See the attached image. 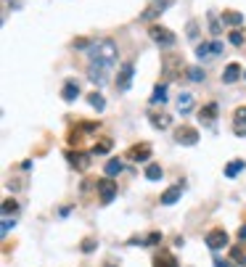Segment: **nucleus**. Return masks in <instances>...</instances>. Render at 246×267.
Instances as JSON below:
<instances>
[{
    "label": "nucleus",
    "mask_w": 246,
    "mask_h": 267,
    "mask_svg": "<svg viewBox=\"0 0 246 267\" xmlns=\"http://www.w3.org/2000/svg\"><path fill=\"white\" fill-rule=\"evenodd\" d=\"M87 53H90V61H93L96 66H103V69H111L117 64V58H119V51H117V45L111 40L96 42Z\"/></svg>",
    "instance_id": "1"
},
{
    "label": "nucleus",
    "mask_w": 246,
    "mask_h": 267,
    "mask_svg": "<svg viewBox=\"0 0 246 267\" xmlns=\"http://www.w3.org/2000/svg\"><path fill=\"white\" fill-rule=\"evenodd\" d=\"M148 37L156 42V45H164V48L175 45V32H170L167 27H159V24H153V27L148 29Z\"/></svg>",
    "instance_id": "2"
},
{
    "label": "nucleus",
    "mask_w": 246,
    "mask_h": 267,
    "mask_svg": "<svg viewBox=\"0 0 246 267\" xmlns=\"http://www.w3.org/2000/svg\"><path fill=\"white\" fill-rule=\"evenodd\" d=\"M132 74H135V64L132 61H127V64H122L119 66V74H117V87L125 93V90H130V85H132Z\"/></svg>",
    "instance_id": "3"
},
{
    "label": "nucleus",
    "mask_w": 246,
    "mask_h": 267,
    "mask_svg": "<svg viewBox=\"0 0 246 267\" xmlns=\"http://www.w3.org/2000/svg\"><path fill=\"white\" fill-rule=\"evenodd\" d=\"M170 6H172V0H151V6L141 13V21H151V19L162 16V11H167Z\"/></svg>",
    "instance_id": "4"
},
{
    "label": "nucleus",
    "mask_w": 246,
    "mask_h": 267,
    "mask_svg": "<svg viewBox=\"0 0 246 267\" xmlns=\"http://www.w3.org/2000/svg\"><path fill=\"white\" fill-rule=\"evenodd\" d=\"M98 193H101V201H103V204H111L114 196H117V185H114V180H111V177L98 180Z\"/></svg>",
    "instance_id": "5"
},
{
    "label": "nucleus",
    "mask_w": 246,
    "mask_h": 267,
    "mask_svg": "<svg viewBox=\"0 0 246 267\" xmlns=\"http://www.w3.org/2000/svg\"><path fill=\"white\" fill-rule=\"evenodd\" d=\"M66 162H69L74 169L85 172V169L90 167V153H82V151H66Z\"/></svg>",
    "instance_id": "6"
},
{
    "label": "nucleus",
    "mask_w": 246,
    "mask_h": 267,
    "mask_svg": "<svg viewBox=\"0 0 246 267\" xmlns=\"http://www.w3.org/2000/svg\"><path fill=\"white\" fill-rule=\"evenodd\" d=\"M77 127H80V130H72V132H69V143H72V146H74V143H80V138H82V135L96 132L101 124H98V122H80Z\"/></svg>",
    "instance_id": "7"
},
{
    "label": "nucleus",
    "mask_w": 246,
    "mask_h": 267,
    "mask_svg": "<svg viewBox=\"0 0 246 267\" xmlns=\"http://www.w3.org/2000/svg\"><path fill=\"white\" fill-rule=\"evenodd\" d=\"M207 246H209L212 251L225 249V246H228V233H225V230H212V233H207Z\"/></svg>",
    "instance_id": "8"
},
{
    "label": "nucleus",
    "mask_w": 246,
    "mask_h": 267,
    "mask_svg": "<svg viewBox=\"0 0 246 267\" xmlns=\"http://www.w3.org/2000/svg\"><path fill=\"white\" fill-rule=\"evenodd\" d=\"M217 114H220V106L217 103H207L202 112H198V122L207 124V127H212V124L217 122Z\"/></svg>",
    "instance_id": "9"
},
{
    "label": "nucleus",
    "mask_w": 246,
    "mask_h": 267,
    "mask_svg": "<svg viewBox=\"0 0 246 267\" xmlns=\"http://www.w3.org/2000/svg\"><path fill=\"white\" fill-rule=\"evenodd\" d=\"M175 140L180 146H196L198 143V132L193 127H180V130H175Z\"/></svg>",
    "instance_id": "10"
},
{
    "label": "nucleus",
    "mask_w": 246,
    "mask_h": 267,
    "mask_svg": "<svg viewBox=\"0 0 246 267\" xmlns=\"http://www.w3.org/2000/svg\"><path fill=\"white\" fill-rule=\"evenodd\" d=\"M148 122L153 124V127H159V130H167L172 124V117L167 114V112H156V108H151V112H148Z\"/></svg>",
    "instance_id": "11"
},
{
    "label": "nucleus",
    "mask_w": 246,
    "mask_h": 267,
    "mask_svg": "<svg viewBox=\"0 0 246 267\" xmlns=\"http://www.w3.org/2000/svg\"><path fill=\"white\" fill-rule=\"evenodd\" d=\"M153 267H180L175 254H170V251H156L153 254Z\"/></svg>",
    "instance_id": "12"
},
{
    "label": "nucleus",
    "mask_w": 246,
    "mask_h": 267,
    "mask_svg": "<svg viewBox=\"0 0 246 267\" xmlns=\"http://www.w3.org/2000/svg\"><path fill=\"white\" fill-rule=\"evenodd\" d=\"M127 156H130V159H132V162H148V159H151V146H148V143H141V146H132Z\"/></svg>",
    "instance_id": "13"
},
{
    "label": "nucleus",
    "mask_w": 246,
    "mask_h": 267,
    "mask_svg": "<svg viewBox=\"0 0 246 267\" xmlns=\"http://www.w3.org/2000/svg\"><path fill=\"white\" fill-rule=\"evenodd\" d=\"M233 124H236V135L243 138V135H246V106H238V108H236Z\"/></svg>",
    "instance_id": "14"
},
{
    "label": "nucleus",
    "mask_w": 246,
    "mask_h": 267,
    "mask_svg": "<svg viewBox=\"0 0 246 267\" xmlns=\"http://www.w3.org/2000/svg\"><path fill=\"white\" fill-rule=\"evenodd\" d=\"M183 196V185H172V188H167V191L162 193V204H164V207H170V204H175L177 198Z\"/></svg>",
    "instance_id": "15"
},
{
    "label": "nucleus",
    "mask_w": 246,
    "mask_h": 267,
    "mask_svg": "<svg viewBox=\"0 0 246 267\" xmlns=\"http://www.w3.org/2000/svg\"><path fill=\"white\" fill-rule=\"evenodd\" d=\"M106 72H109V69H103V66H96V64H90V69H87V77H90V82L101 87V85L106 82Z\"/></svg>",
    "instance_id": "16"
},
{
    "label": "nucleus",
    "mask_w": 246,
    "mask_h": 267,
    "mask_svg": "<svg viewBox=\"0 0 246 267\" xmlns=\"http://www.w3.org/2000/svg\"><path fill=\"white\" fill-rule=\"evenodd\" d=\"M61 98H64V101H77V98H80V85H77L74 80H69L66 85H64V90H61Z\"/></svg>",
    "instance_id": "17"
},
{
    "label": "nucleus",
    "mask_w": 246,
    "mask_h": 267,
    "mask_svg": "<svg viewBox=\"0 0 246 267\" xmlns=\"http://www.w3.org/2000/svg\"><path fill=\"white\" fill-rule=\"evenodd\" d=\"M177 112H180V114H191V112H193V96H191V93H180V98H177Z\"/></svg>",
    "instance_id": "18"
},
{
    "label": "nucleus",
    "mask_w": 246,
    "mask_h": 267,
    "mask_svg": "<svg viewBox=\"0 0 246 267\" xmlns=\"http://www.w3.org/2000/svg\"><path fill=\"white\" fill-rule=\"evenodd\" d=\"M238 77H241V66H238V64H228L225 72H222V82L230 85V82H236Z\"/></svg>",
    "instance_id": "19"
},
{
    "label": "nucleus",
    "mask_w": 246,
    "mask_h": 267,
    "mask_svg": "<svg viewBox=\"0 0 246 267\" xmlns=\"http://www.w3.org/2000/svg\"><path fill=\"white\" fill-rule=\"evenodd\" d=\"M222 21L230 24V27H241L243 24V13H238V11H225L222 13Z\"/></svg>",
    "instance_id": "20"
},
{
    "label": "nucleus",
    "mask_w": 246,
    "mask_h": 267,
    "mask_svg": "<svg viewBox=\"0 0 246 267\" xmlns=\"http://www.w3.org/2000/svg\"><path fill=\"white\" fill-rule=\"evenodd\" d=\"M167 101V85L162 82V85H156L153 87V96H151V106H159V103H164Z\"/></svg>",
    "instance_id": "21"
},
{
    "label": "nucleus",
    "mask_w": 246,
    "mask_h": 267,
    "mask_svg": "<svg viewBox=\"0 0 246 267\" xmlns=\"http://www.w3.org/2000/svg\"><path fill=\"white\" fill-rule=\"evenodd\" d=\"M243 167H246V162H243V159H233L230 164H225V177H236Z\"/></svg>",
    "instance_id": "22"
},
{
    "label": "nucleus",
    "mask_w": 246,
    "mask_h": 267,
    "mask_svg": "<svg viewBox=\"0 0 246 267\" xmlns=\"http://www.w3.org/2000/svg\"><path fill=\"white\" fill-rule=\"evenodd\" d=\"M87 103L93 106L96 112H103V108H106V98L101 96V93H90V96H87Z\"/></svg>",
    "instance_id": "23"
},
{
    "label": "nucleus",
    "mask_w": 246,
    "mask_h": 267,
    "mask_svg": "<svg viewBox=\"0 0 246 267\" xmlns=\"http://www.w3.org/2000/svg\"><path fill=\"white\" fill-rule=\"evenodd\" d=\"M122 169H125V164L119 159H109V164H106V177H117Z\"/></svg>",
    "instance_id": "24"
},
{
    "label": "nucleus",
    "mask_w": 246,
    "mask_h": 267,
    "mask_svg": "<svg viewBox=\"0 0 246 267\" xmlns=\"http://www.w3.org/2000/svg\"><path fill=\"white\" fill-rule=\"evenodd\" d=\"M109 151H111V140H109V138H101L98 143L93 146V153H96V156H103V153H109Z\"/></svg>",
    "instance_id": "25"
},
{
    "label": "nucleus",
    "mask_w": 246,
    "mask_h": 267,
    "mask_svg": "<svg viewBox=\"0 0 246 267\" xmlns=\"http://www.w3.org/2000/svg\"><path fill=\"white\" fill-rule=\"evenodd\" d=\"M177 64H180V58L177 56H170L164 61V69H167V77H175L177 74Z\"/></svg>",
    "instance_id": "26"
},
{
    "label": "nucleus",
    "mask_w": 246,
    "mask_h": 267,
    "mask_svg": "<svg viewBox=\"0 0 246 267\" xmlns=\"http://www.w3.org/2000/svg\"><path fill=\"white\" fill-rule=\"evenodd\" d=\"M162 175H164V169H162L159 164H148V167H146V177H148V180H162Z\"/></svg>",
    "instance_id": "27"
},
{
    "label": "nucleus",
    "mask_w": 246,
    "mask_h": 267,
    "mask_svg": "<svg viewBox=\"0 0 246 267\" xmlns=\"http://www.w3.org/2000/svg\"><path fill=\"white\" fill-rule=\"evenodd\" d=\"M16 209H19V204L13 201V198H6V201H3V214H6V217H8V214H13Z\"/></svg>",
    "instance_id": "28"
},
{
    "label": "nucleus",
    "mask_w": 246,
    "mask_h": 267,
    "mask_svg": "<svg viewBox=\"0 0 246 267\" xmlns=\"http://www.w3.org/2000/svg\"><path fill=\"white\" fill-rule=\"evenodd\" d=\"M230 45H236V48H241V45H243V35L238 32V29H233V32H230Z\"/></svg>",
    "instance_id": "29"
},
{
    "label": "nucleus",
    "mask_w": 246,
    "mask_h": 267,
    "mask_svg": "<svg viewBox=\"0 0 246 267\" xmlns=\"http://www.w3.org/2000/svg\"><path fill=\"white\" fill-rule=\"evenodd\" d=\"M209 53H212L209 42H202V45H196V56H198V58H207Z\"/></svg>",
    "instance_id": "30"
},
{
    "label": "nucleus",
    "mask_w": 246,
    "mask_h": 267,
    "mask_svg": "<svg viewBox=\"0 0 246 267\" xmlns=\"http://www.w3.org/2000/svg\"><path fill=\"white\" fill-rule=\"evenodd\" d=\"M162 241V233H151L148 238H143V246H156Z\"/></svg>",
    "instance_id": "31"
},
{
    "label": "nucleus",
    "mask_w": 246,
    "mask_h": 267,
    "mask_svg": "<svg viewBox=\"0 0 246 267\" xmlns=\"http://www.w3.org/2000/svg\"><path fill=\"white\" fill-rule=\"evenodd\" d=\"M188 77H191V80H193V82H202V80H204V72H202V69H198V66H193V69L188 72Z\"/></svg>",
    "instance_id": "32"
},
{
    "label": "nucleus",
    "mask_w": 246,
    "mask_h": 267,
    "mask_svg": "<svg viewBox=\"0 0 246 267\" xmlns=\"http://www.w3.org/2000/svg\"><path fill=\"white\" fill-rule=\"evenodd\" d=\"M233 259H236L238 264H246V254H243V249H241V246L233 249Z\"/></svg>",
    "instance_id": "33"
},
{
    "label": "nucleus",
    "mask_w": 246,
    "mask_h": 267,
    "mask_svg": "<svg viewBox=\"0 0 246 267\" xmlns=\"http://www.w3.org/2000/svg\"><path fill=\"white\" fill-rule=\"evenodd\" d=\"M96 246H98V243H96L93 238H85V241H82V251H85V254H90V251H96Z\"/></svg>",
    "instance_id": "34"
},
{
    "label": "nucleus",
    "mask_w": 246,
    "mask_h": 267,
    "mask_svg": "<svg viewBox=\"0 0 246 267\" xmlns=\"http://www.w3.org/2000/svg\"><path fill=\"white\" fill-rule=\"evenodd\" d=\"M13 225H16V219H8V217H6V219H3V235H8V233L13 230Z\"/></svg>",
    "instance_id": "35"
},
{
    "label": "nucleus",
    "mask_w": 246,
    "mask_h": 267,
    "mask_svg": "<svg viewBox=\"0 0 246 267\" xmlns=\"http://www.w3.org/2000/svg\"><path fill=\"white\" fill-rule=\"evenodd\" d=\"M209 48H212L214 56H220V53H222V42H220V40H212V42H209Z\"/></svg>",
    "instance_id": "36"
},
{
    "label": "nucleus",
    "mask_w": 246,
    "mask_h": 267,
    "mask_svg": "<svg viewBox=\"0 0 246 267\" xmlns=\"http://www.w3.org/2000/svg\"><path fill=\"white\" fill-rule=\"evenodd\" d=\"M209 21H212V24H209V29H212V35H220V29H222V27H220V21H217V19H214V16H212Z\"/></svg>",
    "instance_id": "37"
},
{
    "label": "nucleus",
    "mask_w": 246,
    "mask_h": 267,
    "mask_svg": "<svg viewBox=\"0 0 246 267\" xmlns=\"http://www.w3.org/2000/svg\"><path fill=\"white\" fill-rule=\"evenodd\" d=\"M74 48H87V40L85 37H77L74 40Z\"/></svg>",
    "instance_id": "38"
},
{
    "label": "nucleus",
    "mask_w": 246,
    "mask_h": 267,
    "mask_svg": "<svg viewBox=\"0 0 246 267\" xmlns=\"http://www.w3.org/2000/svg\"><path fill=\"white\" fill-rule=\"evenodd\" d=\"M196 35H198V27L191 21V24H188V37H196Z\"/></svg>",
    "instance_id": "39"
},
{
    "label": "nucleus",
    "mask_w": 246,
    "mask_h": 267,
    "mask_svg": "<svg viewBox=\"0 0 246 267\" xmlns=\"http://www.w3.org/2000/svg\"><path fill=\"white\" fill-rule=\"evenodd\" d=\"M214 264H217V267H238V264H230V262H222L220 257H214Z\"/></svg>",
    "instance_id": "40"
},
{
    "label": "nucleus",
    "mask_w": 246,
    "mask_h": 267,
    "mask_svg": "<svg viewBox=\"0 0 246 267\" xmlns=\"http://www.w3.org/2000/svg\"><path fill=\"white\" fill-rule=\"evenodd\" d=\"M238 235H241V241H246V225H241V230H238Z\"/></svg>",
    "instance_id": "41"
},
{
    "label": "nucleus",
    "mask_w": 246,
    "mask_h": 267,
    "mask_svg": "<svg viewBox=\"0 0 246 267\" xmlns=\"http://www.w3.org/2000/svg\"><path fill=\"white\" fill-rule=\"evenodd\" d=\"M106 267H114V264H106Z\"/></svg>",
    "instance_id": "42"
},
{
    "label": "nucleus",
    "mask_w": 246,
    "mask_h": 267,
    "mask_svg": "<svg viewBox=\"0 0 246 267\" xmlns=\"http://www.w3.org/2000/svg\"><path fill=\"white\" fill-rule=\"evenodd\" d=\"M243 77H246V74H243Z\"/></svg>",
    "instance_id": "43"
}]
</instances>
